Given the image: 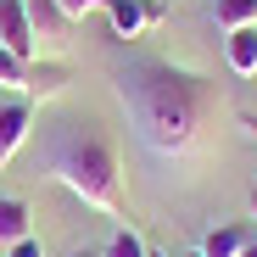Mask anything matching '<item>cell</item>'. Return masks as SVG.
I'll return each mask as SVG.
<instances>
[{
  "label": "cell",
  "instance_id": "obj_11",
  "mask_svg": "<svg viewBox=\"0 0 257 257\" xmlns=\"http://www.w3.org/2000/svg\"><path fill=\"white\" fill-rule=\"evenodd\" d=\"M218 28L229 34V28H246V23H257V0H218Z\"/></svg>",
  "mask_w": 257,
  "mask_h": 257
},
{
  "label": "cell",
  "instance_id": "obj_12",
  "mask_svg": "<svg viewBox=\"0 0 257 257\" xmlns=\"http://www.w3.org/2000/svg\"><path fill=\"white\" fill-rule=\"evenodd\" d=\"M146 251H151V246H146L135 229H117V235L106 240V251H101V257H146Z\"/></svg>",
  "mask_w": 257,
  "mask_h": 257
},
{
  "label": "cell",
  "instance_id": "obj_7",
  "mask_svg": "<svg viewBox=\"0 0 257 257\" xmlns=\"http://www.w3.org/2000/svg\"><path fill=\"white\" fill-rule=\"evenodd\" d=\"M224 56H229V73H235V78H251V73H257V23L229 28V39H224Z\"/></svg>",
  "mask_w": 257,
  "mask_h": 257
},
{
  "label": "cell",
  "instance_id": "obj_16",
  "mask_svg": "<svg viewBox=\"0 0 257 257\" xmlns=\"http://www.w3.org/2000/svg\"><path fill=\"white\" fill-rule=\"evenodd\" d=\"M67 257H101V251H90V246H78V251H67Z\"/></svg>",
  "mask_w": 257,
  "mask_h": 257
},
{
  "label": "cell",
  "instance_id": "obj_14",
  "mask_svg": "<svg viewBox=\"0 0 257 257\" xmlns=\"http://www.w3.org/2000/svg\"><path fill=\"white\" fill-rule=\"evenodd\" d=\"M12 257H45V246H39V240H34V235H23V240H17V246H12Z\"/></svg>",
  "mask_w": 257,
  "mask_h": 257
},
{
  "label": "cell",
  "instance_id": "obj_4",
  "mask_svg": "<svg viewBox=\"0 0 257 257\" xmlns=\"http://www.w3.org/2000/svg\"><path fill=\"white\" fill-rule=\"evenodd\" d=\"M0 45H6L12 56H23V62H34L39 39H34V23H28L23 0H0Z\"/></svg>",
  "mask_w": 257,
  "mask_h": 257
},
{
  "label": "cell",
  "instance_id": "obj_5",
  "mask_svg": "<svg viewBox=\"0 0 257 257\" xmlns=\"http://www.w3.org/2000/svg\"><path fill=\"white\" fill-rule=\"evenodd\" d=\"M106 23L117 39H135L140 28H157L162 23V6L157 0H106Z\"/></svg>",
  "mask_w": 257,
  "mask_h": 257
},
{
  "label": "cell",
  "instance_id": "obj_19",
  "mask_svg": "<svg viewBox=\"0 0 257 257\" xmlns=\"http://www.w3.org/2000/svg\"><path fill=\"white\" fill-rule=\"evenodd\" d=\"M251 212H257V190H251Z\"/></svg>",
  "mask_w": 257,
  "mask_h": 257
},
{
  "label": "cell",
  "instance_id": "obj_9",
  "mask_svg": "<svg viewBox=\"0 0 257 257\" xmlns=\"http://www.w3.org/2000/svg\"><path fill=\"white\" fill-rule=\"evenodd\" d=\"M28 218H34V212H28L23 196H0V240H6V246H17L28 235Z\"/></svg>",
  "mask_w": 257,
  "mask_h": 257
},
{
  "label": "cell",
  "instance_id": "obj_10",
  "mask_svg": "<svg viewBox=\"0 0 257 257\" xmlns=\"http://www.w3.org/2000/svg\"><path fill=\"white\" fill-rule=\"evenodd\" d=\"M251 240V229L246 224H224V229H212L207 240H201V251L207 257H240V246Z\"/></svg>",
  "mask_w": 257,
  "mask_h": 257
},
{
  "label": "cell",
  "instance_id": "obj_3",
  "mask_svg": "<svg viewBox=\"0 0 257 257\" xmlns=\"http://www.w3.org/2000/svg\"><path fill=\"white\" fill-rule=\"evenodd\" d=\"M28 135H34V101L28 95H6V106H0V168L23 151Z\"/></svg>",
  "mask_w": 257,
  "mask_h": 257
},
{
  "label": "cell",
  "instance_id": "obj_1",
  "mask_svg": "<svg viewBox=\"0 0 257 257\" xmlns=\"http://www.w3.org/2000/svg\"><path fill=\"white\" fill-rule=\"evenodd\" d=\"M117 95L128 106V123L146 151L157 157H190L207 135V123L224 112V95L207 73H190L179 62L135 56L117 67Z\"/></svg>",
  "mask_w": 257,
  "mask_h": 257
},
{
  "label": "cell",
  "instance_id": "obj_6",
  "mask_svg": "<svg viewBox=\"0 0 257 257\" xmlns=\"http://www.w3.org/2000/svg\"><path fill=\"white\" fill-rule=\"evenodd\" d=\"M28 6V23H34V39L39 45H67V34H73V17L62 12V0H23Z\"/></svg>",
  "mask_w": 257,
  "mask_h": 257
},
{
  "label": "cell",
  "instance_id": "obj_18",
  "mask_svg": "<svg viewBox=\"0 0 257 257\" xmlns=\"http://www.w3.org/2000/svg\"><path fill=\"white\" fill-rule=\"evenodd\" d=\"M146 257H168V251H146Z\"/></svg>",
  "mask_w": 257,
  "mask_h": 257
},
{
  "label": "cell",
  "instance_id": "obj_15",
  "mask_svg": "<svg viewBox=\"0 0 257 257\" xmlns=\"http://www.w3.org/2000/svg\"><path fill=\"white\" fill-rule=\"evenodd\" d=\"M240 257H257V235H251V240H246V246H240Z\"/></svg>",
  "mask_w": 257,
  "mask_h": 257
},
{
  "label": "cell",
  "instance_id": "obj_17",
  "mask_svg": "<svg viewBox=\"0 0 257 257\" xmlns=\"http://www.w3.org/2000/svg\"><path fill=\"white\" fill-rule=\"evenodd\" d=\"M185 257H207V251H185Z\"/></svg>",
  "mask_w": 257,
  "mask_h": 257
},
{
  "label": "cell",
  "instance_id": "obj_8",
  "mask_svg": "<svg viewBox=\"0 0 257 257\" xmlns=\"http://www.w3.org/2000/svg\"><path fill=\"white\" fill-rule=\"evenodd\" d=\"M0 90H17V95H51V84H34V67L0 45Z\"/></svg>",
  "mask_w": 257,
  "mask_h": 257
},
{
  "label": "cell",
  "instance_id": "obj_2",
  "mask_svg": "<svg viewBox=\"0 0 257 257\" xmlns=\"http://www.w3.org/2000/svg\"><path fill=\"white\" fill-rule=\"evenodd\" d=\"M45 174L73 190L84 207L95 212H117L123 207V162H117V140L90 117H67L45 135Z\"/></svg>",
  "mask_w": 257,
  "mask_h": 257
},
{
  "label": "cell",
  "instance_id": "obj_13",
  "mask_svg": "<svg viewBox=\"0 0 257 257\" xmlns=\"http://www.w3.org/2000/svg\"><path fill=\"white\" fill-rule=\"evenodd\" d=\"M62 12H67L73 23H84L90 12H106V0H62Z\"/></svg>",
  "mask_w": 257,
  "mask_h": 257
},
{
  "label": "cell",
  "instance_id": "obj_20",
  "mask_svg": "<svg viewBox=\"0 0 257 257\" xmlns=\"http://www.w3.org/2000/svg\"><path fill=\"white\" fill-rule=\"evenodd\" d=\"M0 106H6V90H0Z\"/></svg>",
  "mask_w": 257,
  "mask_h": 257
}]
</instances>
